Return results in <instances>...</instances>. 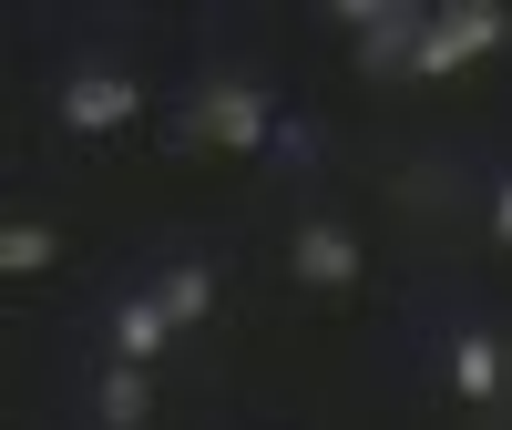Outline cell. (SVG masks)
I'll list each match as a JSON object with an SVG mask.
<instances>
[{"label":"cell","instance_id":"obj_1","mask_svg":"<svg viewBox=\"0 0 512 430\" xmlns=\"http://www.w3.org/2000/svg\"><path fill=\"white\" fill-rule=\"evenodd\" d=\"M512 41V11L502 0H451V11H431V31H420V52H410V72H461V62H482V52H502Z\"/></svg>","mask_w":512,"mask_h":430},{"label":"cell","instance_id":"obj_2","mask_svg":"<svg viewBox=\"0 0 512 430\" xmlns=\"http://www.w3.org/2000/svg\"><path fill=\"white\" fill-rule=\"evenodd\" d=\"M277 103L256 93V82H205L195 93V144H226V154H267L277 144Z\"/></svg>","mask_w":512,"mask_h":430},{"label":"cell","instance_id":"obj_3","mask_svg":"<svg viewBox=\"0 0 512 430\" xmlns=\"http://www.w3.org/2000/svg\"><path fill=\"white\" fill-rule=\"evenodd\" d=\"M52 113L72 123V134H123V123L144 113V82H134V72H113V62H82V72H62Z\"/></svg>","mask_w":512,"mask_h":430},{"label":"cell","instance_id":"obj_4","mask_svg":"<svg viewBox=\"0 0 512 430\" xmlns=\"http://www.w3.org/2000/svg\"><path fill=\"white\" fill-rule=\"evenodd\" d=\"M287 267H297V287L338 297V287H359V236H349V226H328V215H308V226L287 236Z\"/></svg>","mask_w":512,"mask_h":430},{"label":"cell","instance_id":"obj_5","mask_svg":"<svg viewBox=\"0 0 512 430\" xmlns=\"http://www.w3.org/2000/svg\"><path fill=\"white\" fill-rule=\"evenodd\" d=\"M164 338H175V318L154 308V287L113 308V349H123V369H154V359H164Z\"/></svg>","mask_w":512,"mask_h":430},{"label":"cell","instance_id":"obj_6","mask_svg":"<svg viewBox=\"0 0 512 430\" xmlns=\"http://www.w3.org/2000/svg\"><path fill=\"white\" fill-rule=\"evenodd\" d=\"M154 308L175 318V328H195L205 308H216V267H195V256H175V267L154 277Z\"/></svg>","mask_w":512,"mask_h":430},{"label":"cell","instance_id":"obj_7","mask_svg":"<svg viewBox=\"0 0 512 430\" xmlns=\"http://www.w3.org/2000/svg\"><path fill=\"white\" fill-rule=\"evenodd\" d=\"M93 410H103V430H144V410H154V369H103V390H93Z\"/></svg>","mask_w":512,"mask_h":430},{"label":"cell","instance_id":"obj_8","mask_svg":"<svg viewBox=\"0 0 512 430\" xmlns=\"http://www.w3.org/2000/svg\"><path fill=\"white\" fill-rule=\"evenodd\" d=\"M451 390H461V400H492V390H502V338H482V328L451 338Z\"/></svg>","mask_w":512,"mask_h":430},{"label":"cell","instance_id":"obj_9","mask_svg":"<svg viewBox=\"0 0 512 430\" xmlns=\"http://www.w3.org/2000/svg\"><path fill=\"white\" fill-rule=\"evenodd\" d=\"M52 256H62V236L41 226V215H11V236H0V267H11V277H41Z\"/></svg>","mask_w":512,"mask_h":430},{"label":"cell","instance_id":"obj_10","mask_svg":"<svg viewBox=\"0 0 512 430\" xmlns=\"http://www.w3.org/2000/svg\"><path fill=\"white\" fill-rule=\"evenodd\" d=\"M277 164H297V175H308V164H318V123H277V144H267Z\"/></svg>","mask_w":512,"mask_h":430},{"label":"cell","instance_id":"obj_11","mask_svg":"<svg viewBox=\"0 0 512 430\" xmlns=\"http://www.w3.org/2000/svg\"><path fill=\"white\" fill-rule=\"evenodd\" d=\"M492 236L512 246V175H492Z\"/></svg>","mask_w":512,"mask_h":430}]
</instances>
